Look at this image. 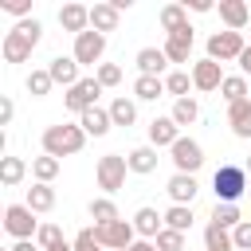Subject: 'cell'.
Segmentation results:
<instances>
[{
    "mask_svg": "<svg viewBox=\"0 0 251 251\" xmlns=\"http://www.w3.org/2000/svg\"><path fill=\"white\" fill-rule=\"evenodd\" d=\"M39 35H43V24H39V20H20V24L4 35V43H0L4 63H27L31 51H35V43H39Z\"/></svg>",
    "mask_w": 251,
    "mask_h": 251,
    "instance_id": "cell-1",
    "label": "cell"
},
{
    "mask_svg": "<svg viewBox=\"0 0 251 251\" xmlns=\"http://www.w3.org/2000/svg\"><path fill=\"white\" fill-rule=\"evenodd\" d=\"M86 145V129L82 126H47L43 129V153L47 157H75Z\"/></svg>",
    "mask_w": 251,
    "mask_h": 251,
    "instance_id": "cell-2",
    "label": "cell"
},
{
    "mask_svg": "<svg viewBox=\"0 0 251 251\" xmlns=\"http://www.w3.org/2000/svg\"><path fill=\"white\" fill-rule=\"evenodd\" d=\"M212 188H216V204H235V200L251 188L247 169H243V165H220V169L212 173Z\"/></svg>",
    "mask_w": 251,
    "mask_h": 251,
    "instance_id": "cell-3",
    "label": "cell"
},
{
    "mask_svg": "<svg viewBox=\"0 0 251 251\" xmlns=\"http://www.w3.org/2000/svg\"><path fill=\"white\" fill-rule=\"evenodd\" d=\"M126 173H129V161H126L122 153H106V157L98 161V169H94V176H98V188H102L106 196H114V192L126 184Z\"/></svg>",
    "mask_w": 251,
    "mask_h": 251,
    "instance_id": "cell-4",
    "label": "cell"
},
{
    "mask_svg": "<svg viewBox=\"0 0 251 251\" xmlns=\"http://www.w3.org/2000/svg\"><path fill=\"white\" fill-rule=\"evenodd\" d=\"M243 51H247V43H243L239 31H216V35H208V59H216V63H231Z\"/></svg>",
    "mask_w": 251,
    "mask_h": 251,
    "instance_id": "cell-5",
    "label": "cell"
},
{
    "mask_svg": "<svg viewBox=\"0 0 251 251\" xmlns=\"http://www.w3.org/2000/svg\"><path fill=\"white\" fill-rule=\"evenodd\" d=\"M4 227H8V235H16V239H31V235H39L35 212H31L27 204H8V208H4Z\"/></svg>",
    "mask_w": 251,
    "mask_h": 251,
    "instance_id": "cell-6",
    "label": "cell"
},
{
    "mask_svg": "<svg viewBox=\"0 0 251 251\" xmlns=\"http://www.w3.org/2000/svg\"><path fill=\"white\" fill-rule=\"evenodd\" d=\"M98 231V243L106 247V251H129L137 239V231H133V220H114V224H106V227H94Z\"/></svg>",
    "mask_w": 251,
    "mask_h": 251,
    "instance_id": "cell-7",
    "label": "cell"
},
{
    "mask_svg": "<svg viewBox=\"0 0 251 251\" xmlns=\"http://www.w3.org/2000/svg\"><path fill=\"white\" fill-rule=\"evenodd\" d=\"M71 55H75V63H78V67H94V63L106 55V35H102V31H94V27H90V31H82V35H75V51H71Z\"/></svg>",
    "mask_w": 251,
    "mask_h": 251,
    "instance_id": "cell-8",
    "label": "cell"
},
{
    "mask_svg": "<svg viewBox=\"0 0 251 251\" xmlns=\"http://www.w3.org/2000/svg\"><path fill=\"white\" fill-rule=\"evenodd\" d=\"M98 94H102V82H98V78H82L78 86H71V90L63 94V102H67V110H75V114H86V110H94Z\"/></svg>",
    "mask_w": 251,
    "mask_h": 251,
    "instance_id": "cell-9",
    "label": "cell"
},
{
    "mask_svg": "<svg viewBox=\"0 0 251 251\" xmlns=\"http://www.w3.org/2000/svg\"><path fill=\"white\" fill-rule=\"evenodd\" d=\"M173 165H176V173H188V176H196V169L204 165V149H200V141H192V137H180L173 149Z\"/></svg>",
    "mask_w": 251,
    "mask_h": 251,
    "instance_id": "cell-10",
    "label": "cell"
},
{
    "mask_svg": "<svg viewBox=\"0 0 251 251\" xmlns=\"http://www.w3.org/2000/svg\"><path fill=\"white\" fill-rule=\"evenodd\" d=\"M224 78H227V75L220 71L216 59H200V63H192V86H196V90H204V94H208V90H220Z\"/></svg>",
    "mask_w": 251,
    "mask_h": 251,
    "instance_id": "cell-11",
    "label": "cell"
},
{
    "mask_svg": "<svg viewBox=\"0 0 251 251\" xmlns=\"http://www.w3.org/2000/svg\"><path fill=\"white\" fill-rule=\"evenodd\" d=\"M47 71H51V78H55V86H78L82 78H78V63H75V55H55L51 63H47Z\"/></svg>",
    "mask_w": 251,
    "mask_h": 251,
    "instance_id": "cell-12",
    "label": "cell"
},
{
    "mask_svg": "<svg viewBox=\"0 0 251 251\" xmlns=\"http://www.w3.org/2000/svg\"><path fill=\"white\" fill-rule=\"evenodd\" d=\"M59 24H63V31L82 35V31H90V8L86 4H63L59 8Z\"/></svg>",
    "mask_w": 251,
    "mask_h": 251,
    "instance_id": "cell-13",
    "label": "cell"
},
{
    "mask_svg": "<svg viewBox=\"0 0 251 251\" xmlns=\"http://www.w3.org/2000/svg\"><path fill=\"white\" fill-rule=\"evenodd\" d=\"M192 27H180V31H173L169 39H165V55H169V63H188V55H192Z\"/></svg>",
    "mask_w": 251,
    "mask_h": 251,
    "instance_id": "cell-14",
    "label": "cell"
},
{
    "mask_svg": "<svg viewBox=\"0 0 251 251\" xmlns=\"http://www.w3.org/2000/svg\"><path fill=\"white\" fill-rule=\"evenodd\" d=\"M176 141H180V126H176L173 118H153V122H149V145H153V149H161V145L173 149Z\"/></svg>",
    "mask_w": 251,
    "mask_h": 251,
    "instance_id": "cell-15",
    "label": "cell"
},
{
    "mask_svg": "<svg viewBox=\"0 0 251 251\" xmlns=\"http://www.w3.org/2000/svg\"><path fill=\"white\" fill-rule=\"evenodd\" d=\"M165 188H169V196H173V204H188V208H192V200H196V192H200V184H196V176H188V173H173Z\"/></svg>",
    "mask_w": 251,
    "mask_h": 251,
    "instance_id": "cell-16",
    "label": "cell"
},
{
    "mask_svg": "<svg viewBox=\"0 0 251 251\" xmlns=\"http://www.w3.org/2000/svg\"><path fill=\"white\" fill-rule=\"evenodd\" d=\"M133 231H137L141 239H157V235L165 231V216H161L157 208H137V212H133Z\"/></svg>",
    "mask_w": 251,
    "mask_h": 251,
    "instance_id": "cell-17",
    "label": "cell"
},
{
    "mask_svg": "<svg viewBox=\"0 0 251 251\" xmlns=\"http://www.w3.org/2000/svg\"><path fill=\"white\" fill-rule=\"evenodd\" d=\"M227 126H231V133L235 137H251V98H243V102H231L227 106Z\"/></svg>",
    "mask_w": 251,
    "mask_h": 251,
    "instance_id": "cell-18",
    "label": "cell"
},
{
    "mask_svg": "<svg viewBox=\"0 0 251 251\" xmlns=\"http://www.w3.org/2000/svg\"><path fill=\"white\" fill-rule=\"evenodd\" d=\"M78 126L86 129V137H102V133H110V126H114V118H110V110H102V106H94V110H86V114H78Z\"/></svg>",
    "mask_w": 251,
    "mask_h": 251,
    "instance_id": "cell-19",
    "label": "cell"
},
{
    "mask_svg": "<svg viewBox=\"0 0 251 251\" xmlns=\"http://www.w3.org/2000/svg\"><path fill=\"white\" fill-rule=\"evenodd\" d=\"M216 8H220V20L227 24V31H239V27L251 20V12H247V4H243V0H220Z\"/></svg>",
    "mask_w": 251,
    "mask_h": 251,
    "instance_id": "cell-20",
    "label": "cell"
},
{
    "mask_svg": "<svg viewBox=\"0 0 251 251\" xmlns=\"http://www.w3.org/2000/svg\"><path fill=\"white\" fill-rule=\"evenodd\" d=\"M126 161H129V173H137V176H145V173H153L157 169V149L153 145H137V149H129L126 153Z\"/></svg>",
    "mask_w": 251,
    "mask_h": 251,
    "instance_id": "cell-21",
    "label": "cell"
},
{
    "mask_svg": "<svg viewBox=\"0 0 251 251\" xmlns=\"http://www.w3.org/2000/svg\"><path fill=\"white\" fill-rule=\"evenodd\" d=\"M165 67H169V55H165L161 47H141V51H137V71H141V75H157V78H161Z\"/></svg>",
    "mask_w": 251,
    "mask_h": 251,
    "instance_id": "cell-22",
    "label": "cell"
},
{
    "mask_svg": "<svg viewBox=\"0 0 251 251\" xmlns=\"http://www.w3.org/2000/svg\"><path fill=\"white\" fill-rule=\"evenodd\" d=\"M118 20H122V12H118L114 4H94V8H90V27H94V31H102V35H106V31H114V27H118Z\"/></svg>",
    "mask_w": 251,
    "mask_h": 251,
    "instance_id": "cell-23",
    "label": "cell"
},
{
    "mask_svg": "<svg viewBox=\"0 0 251 251\" xmlns=\"http://www.w3.org/2000/svg\"><path fill=\"white\" fill-rule=\"evenodd\" d=\"M133 94H137L141 102H157V98H161V94H169V90H165V78H157V75H137Z\"/></svg>",
    "mask_w": 251,
    "mask_h": 251,
    "instance_id": "cell-24",
    "label": "cell"
},
{
    "mask_svg": "<svg viewBox=\"0 0 251 251\" xmlns=\"http://www.w3.org/2000/svg\"><path fill=\"white\" fill-rule=\"evenodd\" d=\"M24 176H27V161L24 157H0V184L16 188Z\"/></svg>",
    "mask_w": 251,
    "mask_h": 251,
    "instance_id": "cell-25",
    "label": "cell"
},
{
    "mask_svg": "<svg viewBox=\"0 0 251 251\" xmlns=\"http://www.w3.org/2000/svg\"><path fill=\"white\" fill-rule=\"evenodd\" d=\"M204 251H235V239H231V231H227V227H216V224H208V227H204Z\"/></svg>",
    "mask_w": 251,
    "mask_h": 251,
    "instance_id": "cell-26",
    "label": "cell"
},
{
    "mask_svg": "<svg viewBox=\"0 0 251 251\" xmlns=\"http://www.w3.org/2000/svg\"><path fill=\"white\" fill-rule=\"evenodd\" d=\"M161 27L173 35V31H180V27H188V8L184 4H165L161 8Z\"/></svg>",
    "mask_w": 251,
    "mask_h": 251,
    "instance_id": "cell-27",
    "label": "cell"
},
{
    "mask_svg": "<svg viewBox=\"0 0 251 251\" xmlns=\"http://www.w3.org/2000/svg\"><path fill=\"white\" fill-rule=\"evenodd\" d=\"M27 208L31 212H51L55 208V188L51 184H31L27 188Z\"/></svg>",
    "mask_w": 251,
    "mask_h": 251,
    "instance_id": "cell-28",
    "label": "cell"
},
{
    "mask_svg": "<svg viewBox=\"0 0 251 251\" xmlns=\"http://www.w3.org/2000/svg\"><path fill=\"white\" fill-rule=\"evenodd\" d=\"M90 220H94V227H106V224H114L122 216H118V208H114L110 196H98V200H90Z\"/></svg>",
    "mask_w": 251,
    "mask_h": 251,
    "instance_id": "cell-29",
    "label": "cell"
},
{
    "mask_svg": "<svg viewBox=\"0 0 251 251\" xmlns=\"http://www.w3.org/2000/svg\"><path fill=\"white\" fill-rule=\"evenodd\" d=\"M31 176H35V184H51L55 176H59V157H35L31 161Z\"/></svg>",
    "mask_w": 251,
    "mask_h": 251,
    "instance_id": "cell-30",
    "label": "cell"
},
{
    "mask_svg": "<svg viewBox=\"0 0 251 251\" xmlns=\"http://www.w3.org/2000/svg\"><path fill=\"white\" fill-rule=\"evenodd\" d=\"M110 118H114V126H133V122H137V106L122 94V98L110 102Z\"/></svg>",
    "mask_w": 251,
    "mask_h": 251,
    "instance_id": "cell-31",
    "label": "cell"
},
{
    "mask_svg": "<svg viewBox=\"0 0 251 251\" xmlns=\"http://www.w3.org/2000/svg\"><path fill=\"white\" fill-rule=\"evenodd\" d=\"M176 126H192L196 118H200V106H196V98H176L173 102V114H169Z\"/></svg>",
    "mask_w": 251,
    "mask_h": 251,
    "instance_id": "cell-32",
    "label": "cell"
},
{
    "mask_svg": "<svg viewBox=\"0 0 251 251\" xmlns=\"http://www.w3.org/2000/svg\"><path fill=\"white\" fill-rule=\"evenodd\" d=\"M212 224H216V227L235 231V227L243 224V216H239V208H235V204H216V208H212Z\"/></svg>",
    "mask_w": 251,
    "mask_h": 251,
    "instance_id": "cell-33",
    "label": "cell"
},
{
    "mask_svg": "<svg viewBox=\"0 0 251 251\" xmlns=\"http://www.w3.org/2000/svg\"><path fill=\"white\" fill-rule=\"evenodd\" d=\"M165 227H173V231H188V227H192V208H188V204H173V208L165 212Z\"/></svg>",
    "mask_w": 251,
    "mask_h": 251,
    "instance_id": "cell-34",
    "label": "cell"
},
{
    "mask_svg": "<svg viewBox=\"0 0 251 251\" xmlns=\"http://www.w3.org/2000/svg\"><path fill=\"white\" fill-rule=\"evenodd\" d=\"M220 94L227 98V106H231V102H243V98H247V78H243V75H227L224 86H220Z\"/></svg>",
    "mask_w": 251,
    "mask_h": 251,
    "instance_id": "cell-35",
    "label": "cell"
},
{
    "mask_svg": "<svg viewBox=\"0 0 251 251\" xmlns=\"http://www.w3.org/2000/svg\"><path fill=\"white\" fill-rule=\"evenodd\" d=\"M51 86H55L51 71H31V75H27V94H31V98H43V94H51Z\"/></svg>",
    "mask_w": 251,
    "mask_h": 251,
    "instance_id": "cell-36",
    "label": "cell"
},
{
    "mask_svg": "<svg viewBox=\"0 0 251 251\" xmlns=\"http://www.w3.org/2000/svg\"><path fill=\"white\" fill-rule=\"evenodd\" d=\"M188 86H192V75H188V71H173V75H165V90H169L173 98H188Z\"/></svg>",
    "mask_w": 251,
    "mask_h": 251,
    "instance_id": "cell-37",
    "label": "cell"
},
{
    "mask_svg": "<svg viewBox=\"0 0 251 251\" xmlns=\"http://www.w3.org/2000/svg\"><path fill=\"white\" fill-rule=\"evenodd\" d=\"M35 243H39L43 251H55V247H59V243H67V239H63L59 224H43V227H39V235H35Z\"/></svg>",
    "mask_w": 251,
    "mask_h": 251,
    "instance_id": "cell-38",
    "label": "cell"
},
{
    "mask_svg": "<svg viewBox=\"0 0 251 251\" xmlns=\"http://www.w3.org/2000/svg\"><path fill=\"white\" fill-rule=\"evenodd\" d=\"M157 251H184V231H173V227H165L157 239Z\"/></svg>",
    "mask_w": 251,
    "mask_h": 251,
    "instance_id": "cell-39",
    "label": "cell"
},
{
    "mask_svg": "<svg viewBox=\"0 0 251 251\" xmlns=\"http://www.w3.org/2000/svg\"><path fill=\"white\" fill-rule=\"evenodd\" d=\"M71 247H75V251H106V247L98 243V231H94V227H82V231L75 235Z\"/></svg>",
    "mask_w": 251,
    "mask_h": 251,
    "instance_id": "cell-40",
    "label": "cell"
},
{
    "mask_svg": "<svg viewBox=\"0 0 251 251\" xmlns=\"http://www.w3.org/2000/svg\"><path fill=\"white\" fill-rule=\"evenodd\" d=\"M94 78L102 82V90H106V86H118V82H122V67H118V63H98V75H94Z\"/></svg>",
    "mask_w": 251,
    "mask_h": 251,
    "instance_id": "cell-41",
    "label": "cell"
},
{
    "mask_svg": "<svg viewBox=\"0 0 251 251\" xmlns=\"http://www.w3.org/2000/svg\"><path fill=\"white\" fill-rule=\"evenodd\" d=\"M231 239H235V251H251V220H243V224L231 231Z\"/></svg>",
    "mask_w": 251,
    "mask_h": 251,
    "instance_id": "cell-42",
    "label": "cell"
},
{
    "mask_svg": "<svg viewBox=\"0 0 251 251\" xmlns=\"http://www.w3.org/2000/svg\"><path fill=\"white\" fill-rule=\"evenodd\" d=\"M0 12H12V16H27L31 4L27 0H0Z\"/></svg>",
    "mask_w": 251,
    "mask_h": 251,
    "instance_id": "cell-43",
    "label": "cell"
},
{
    "mask_svg": "<svg viewBox=\"0 0 251 251\" xmlns=\"http://www.w3.org/2000/svg\"><path fill=\"white\" fill-rule=\"evenodd\" d=\"M12 114H16L12 98H0V126H8V122H12Z\"/></svg>",
    "mask_w": 251,
    "mask_h": 251,
    "instance_id": "cell-44",
    "label": "cell"
},
{
    "mask_svg": "<svg viewBox=\"0 0 251 251\" xmlns=\"http://www.w3.org/2000/svg\"><path fill=\"white\" fill-rule=\"evenodd\" d=\"M8 251H43V247H39V243H31V239H16Z\"/></svg>",
    "mask_w": 251,
    "mask_h": 251,
    "instance_id": "cell-45",
    "label": "cell"
},
{
    "mask_svg": "<svg viewBox=\"0 0 251 251\" xmlns=\"http://www.w3.org/2000/svg\"><path fill=\"white\" fill-rule=\"evenodd\" d=\"M184 8H192V12H212V8H216V4H212V0H188V4H184Z\"/></svg>",
    "mask_w": 251,
    "mask_h": 251,
    "instance_id": "cell-46",
    "label": "cell"
},
{
    "mask_svg": "<svg viewBox=\"0 0 251 251\" xmlns=\"http://www.w3.org/2000/svg\"><path fill=\"white\" fill-rule=\"evenodd\" d=\"M235 63H239V71H243V75H251V43H247V51H243Z\"/></svg>",
    "mask_w": 251,
    "mask_h": 251,
    "instance_id": "cell-47",
    "label": "cell"
},
{
    "mask_svg": "<svg viewBox=\"0 0 251 251\" xmlns=\"http://www.w3.org/2000/svg\"><path fill=\"white\" fill-rule=\"evenodd\" d=\"M129 251H157V243H153V239H137Z\"/></svg>",
    "mask_w": 251,
    "mask_h": 251,
    "instance_id": "cell-48",
    "label": "cell"
},
{
    "mask_svg": "<svg viewBox=\"0 0 251 251\" xmlns=\"http://www.w3.org/2000/svg\"><path fill=\"white\" fill-rule=\"evenodd\" d=\"M55 251H75V247H71V243H59V247H55Z\"/></svg>",
    "mask_w": 251,
    "mask_h": 251,
    "instance_id": "cell-49",
    "label": "cell"
},
{
    "mask_svg": "<svg viewBox=\"0 0 251 251\" xmlns=\"http://www.w3.org/2000/svg\"><path fill=\"white\" fill-rule=\"evenodd\" d=\"M243 169H247V173H251V157H247V165H243Z\"/></svg>",
    "mask_w": 251,
    "mask_h": 251,
    "instance_id": "cell-50",
    "label": "cell"
},
{
    "mask_svg": "<svg viewBox=\"0 0 251 251\" xmlns=\"http://www.w3.org/2000/svg\"><path fill=\"white\" fill-rule=\"evenodd\" d=\"M247 192H251V188H247Z\"/></svg>",
    "mask_w": 251,
    "mask_h": 251,
    "instance_id": "cell-51",
    "label": "cell"
}]
</instances>
